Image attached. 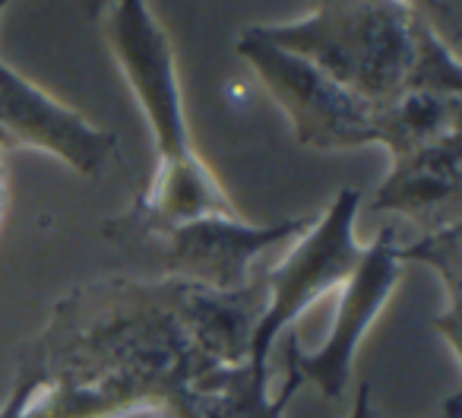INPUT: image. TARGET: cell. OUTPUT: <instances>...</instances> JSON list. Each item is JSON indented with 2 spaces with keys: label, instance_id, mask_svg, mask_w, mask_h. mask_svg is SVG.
<instances>
[{
  "label": "cell",
  "instance_id": "obj_1",
  "mask_svg": "<svg viewBox=\"0 0 462 418\" xmlns=\"http://www.w3.org/2000/svg\"><path fill=\"white\" fill-rule=\"evenodd\" d=\"M266 273L218 292L187 279H105L58 302L26 367L42 374L23 418H121L165 409L209 367L251 361Z\"/></svg>",
  "mask_w": 462,
  "mask_h": 418
},
{
  "label": "cell",
  "instance_id": "obj_2",
  "mask_svg": "<svg viewBox=\"0 0 462 418\" xmlns=\"http://www.w3.org/2000/svg\"><path fill=\"white\" fill-rule=\"evenodd\" d=\"M251 33L377 108L411 92L462 96L453 48L411 0H317L310 20Z\"/></svg>",
  "mask_w": 462,
  "mask_h": 418
},
{
  "label": "cell",
  "instance_id": "obj_3",
  "mask_svg": "<svg viewBox=\"0 0 462 418\" xmlns=\"http://www.w3.org/2000/svg\"><path fill=\"white\" fill-rule=\"evenodd\" d=\"M102 16L111 51L124 67L149 124H152L155 155H159L146 193L124 216L105 222L102 235L127 245L136 235L174 226V222L199 219V216H238L218 181L193 153L184 108H180L171 48H168L165 33L152 23L146 4L143 0H111Z\"/></svg>",
  "mask_w": 462,
  "mask_h": 418
},
{
  "label": "cell",
  "instance_id": "obj_4",
  "mask_svg": "<svg viewBox=\"0 0 462 418\" xmlns=\"http://www.w3.org/2000/svg\"><path fill=\"white\" fill-rule=\"evenodd\" d=\"M238 54L251 60L279 108L291 117L301 146L329 153L380 143L399 159L459 130V96L449 92H411L402 102L377 108L251 29L238 39Z\"/></svg>",
  "mask_w": 462,
  "mask_h": 418
},
{
  "label": "cell",
  "instance_id": "obj_5",
  "mask_svg": "<svg viewBox=\"0 0 462 418\" xmlns=\"http://www.w3.org/2000/svg\"><path fill=\"white\" fill-rule=\"evenodd\" d=\"M358 209V190L348 187V190L336 193L327 213L314 219V226L298 238L291 251H285V257L276 266L266 270V304L263 317L254 330L251 361H247L257 374H266V355L285 323L295 320L323 292L348 283L365 254V247H358L352 238V222Z\"/></svg>",
  "mask_w": 462,
  "mask_h": 418
},
{
  "label": "cell",
  "instance_id": "obj_6",
  "mask_svg": "<svg viewBox=\"0 0 462 418\" xmlns=\"http://www.w3.org/2000/svg\"><path fill=\"white\" fill-rule=\"evenodd\" d=\"M314 219H289L276 226H247L238 216H199L136 235L127 245H146L162 266V276L187 279L218 292L245 289L266 251L295 245Z\"/></svg>",
  "mask_w": 462,
  "mask_h": 418
},
{
  "label": "cell",
  "instance_id": "obj_7",
  "mask_svg": "<svg viewBox=\"0 0 462 418\" xmlns=\"http://www.w3.org/2000/svg\"><path fill=\"white\" fill-rule=\"evenodd\" d=\"M399 241L402 232L399 228H383V232L374 238L371 247H365L358 266L352 270L346 285V295H342L339 317L333 323V333L329 339L317 348L314 355H304L298 346V336H289V355H285V365L289 374L298 377L301 384L320 386L323 396L336 399L342 396L348 384V374L355 365V348L358 339L365 336L367 323L380 314L383 302L390 298V292L399 283Z\"/></svg>",
  "mask_w": 462,
  "mask_h": 418
},
{
  "label": "cell",
  "instance_id": "obj_8",
  "mask_svg": "<svg viewBox=\"0 0 462 418\" xmlns=\"http://www.w3.org/2000/svg\"><path fill=\"white\" fill-rule=\"evenodd\" d=\"M7 4L10 0H0V10ZM0 143L4 149L35 146L67 162L73 172L98 178L115 153L117 136L60 105L0 60Z\"/></svg>",
  "mask_w": 462,
  "mask_h": 418
},
{
  "label": "cell",
  "instance_id": "obj_9",
  "mask_svg": "<svg viewBox=\"0 0 462 418\" xmlns=\"http://www.w3.org/2000/svg\"><path fill=\"white\" fill-rule=\"evenodd\" d=\"M371 209L402 213L421 232L459 222V130L393 159V174L377 187Z\"/></svg>",
  "mask_w": 462,
  "mask_h": 418
},
{
  "label": "cell",
  "instance_id": "obj_10",
  "mask_svg": "<svg viewBox=\"0 0 462 418\" xmlns=\"http://www.w3.org/2000/svg\"><path fill=\"white\" fill-rule=\"evenodd\" d=\"M42 384H45V380H42V374L23 365V371L16 374V380H14V390H10V396L0 403V418H23V415H26L29 399L39 393Z\"/></svg>",
  "mask_w": 462,
  "mask_h": 418
},
{
  "label": "cell",
  "instance_id": "obj_11",
  "mask_svg": "<svg viewBox=\"0 0 462 418\" xmlns=\"http://www.w3.org/2000/svg\"><path fill=\"white\" fill-rule=\"evenodd\" d=\"M428 20H447L456 23V0H411Z\"/></svg>",
  "mask_w": 462,
  "mask_h": 418
},
{
  "label": "cell",
  "instance_id": "obj_12",
  "mask_svg": "<svg viewBox=\"0 0 462 418\" xmlns=\"http://www.w3.org/2000/svg\"><path fill=\"white\" fill-rule=\"evenodd\" d=\"M108 4H111V0H83L86 16H89V20H98V16L108 10Z\"/></svg>",
  "mask_w": 462,
  "mask_h": 418
},
{
  "label": "cell",
  "instance_id": "obj_13",
  "mask_svg": "<svg viewBox=\"0 0 462 418\" xmlns=\"http://www.w3.org/2000/svg\"><path fill=\"white\" fill-rule=\"evenodd\" d=\"M0 153H4V143H0ZM4 197H7V184H4V168H0V216H4Z\"/></svg>",
  "mask_w": 462,
  "mask_h": 418
}]
</instances>
